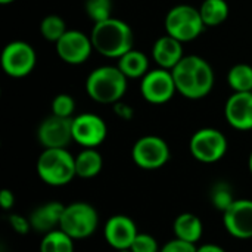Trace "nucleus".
<instances>
[{
    "mask_svg": "<svg viewBox=\"0 0 252 252\" xmlns=\"http://www.w3.org/2000/svg\"><path fill=\"white\" fill-rule=\"evenodd\" d=\"M103 235L108 245L115 251H128L139 235V230L131 217L117 214L108 219L103 227Z\"/></svg>",
    "mask_w": 252,
    "mask_h": 252,
    "instance_id": "4468645a",
    "label": "nucleus"
},
{
    "mask_svg": "<svg viewBox=\"0 0 252 252\" xmlns=\"http://www.w3.org/2000/svg\"><path fill=\"white\" fill-rule=\"evenodd\" d=\"M75 111V100L72 96L66 94V93H61L58 96H55L53 102H52V114L58 115V117H63V118H72Z\"/></svg>",
    "mask_w": 252,
    "mask_h": 252,
    "instance_id": "cd10ccee",
    "label": "nucleus"
},
{
    "mask_svg": "<svg viewBox=\"0 0 252 252\" xmlns=\"http://www.w3.org/2000/svg\"><path fill=\"white\" fill-rule=\"evenodd\" d=\"M199 13L205 27H219L229 16V4L226 0H204Z\"/></svg>",
    "mask_w": 252,
    "mask_h": 252,
    "instance_id": "4be33fe9",
    "label": "nucleus"
},
{
    "mask_svg": "<svg viewBox=\"0 0 252 252\" xmlns=\"http://www.w3.org/2000/svg\"><path fill=\"white\" fill-rule=\"evenodd\" d=\"M37 139L44 149L66 148L72 139V118L50 115L37 128Z\"/></svg>",
    "mask_w": 252,
    "mask_h": 252,
    "instance_id": "f8f14e48",
    "label": "nucleus"
},
{
    "mask_svg": "<svg viewBox=\"0 0 252 252\" xmlns=\"http://www.w3.org/2000/svg\"><path fill=\"white\" fill-rule=\"evenodd\" d=\"M66 31L68 30H66L65 21L58 15H47L46 18H43L40 24V32L43 38H46L47 41L56 43Z\"/></svg>",
    "mask_w": 252,
    "mask_h": 252,
    "instance_id": "393cba45",
    "label": "nucleus"
},
{
    "mask_svg": "<svg viewBox=\"0 0 252 252\" xmlns=\"http://www.w3.org/2000/svg\"><path fill=\"white\" fill-rule=\"evenodd\" d=\"M224 115L230 127L239 131L252 130V92H233L226 102Z\"/></svg>",
    "mask_w": 252,
    "mask_h": 252,
    "instance_id": "dca6fc26",
    "label": "nucleus"
},
{
    "mask_svg": "<svg viewBox=\"0 0 252 252\" xmlns=\"http://www.w3.org/2000/svg\"><path fill=\"white\" fill-rule=\"evenodd\" d=\"M130 251L131 252H159L161 251V248L158 247V242H157V239L152 236V235H149V233H140L139 232V235L136 236V239H134V242H133V245H131V248H130Z\"/></svg>",
    "mask_w": 252,
    "mask_h": 252,
    "instance_id": "c85d7f7f",
    "label": "nucleus"
},
{
    "mask_svg": "<svg viewBox=\"0 0 252 252\" xmlns=\"http://www.w3.org/2000/svg\"><path fill=\"white\" fill-rule=\"evenodd\" d=\"M177 93L186 99L198 100L210 94L214 87L213 66L198 55H188L171 69Z\"/></svg>",
    "mask_w": 252,
    "mask_h": 252,
    "instance_id": "f257e3e1",
    "label": "nucleus"
},
{
    "mask_svg": "<svg viewBox=\"0 0 252 252\" xmlns=\"http://www.w3.org/2000/svg\"><path fill=\"white\" fill-rule=\"evenodd\" d=\"M35 168L38 177L53 188L66 186L77 177L75 157H72L66 148L44 149L37 159Z\"/></svg>",
    "mask_w": 252,
    "mask_h": 252,
    "instance_id": "20e7f679",
    "label": "nucleus"
},
{
    "mask_svg": "<svg viewBox=\"0 0 252 252\" xmlns=\"http://www.w3.org/2000/svg\"><path fill=\"white\" fill-rule=\"evenodd\" d=\"M196 250H198V247L195 244L174 238L170 242H167L159 252H196Z\"/></svg>",
    "mask_w": 252,
    "mask_h": 252,
    "instance_id": "7c9ffc66",
    "label": "nucleus"
},
{
    "mask_svg": "<svg viewBox=\"0 0 252 252\" xmlns=\"http://www.w3.org/2000/svg\"><path fill=\"white\" fill-rule=\"evenodd\" d=\"M84 7L94 24L112 18V0H86Z\"/></svg>",
    "mask_w": 252,
    "mask_h": 252,
    "instance_id": "bb28decb",
    "label": "nucleus"
},
{
    "mask_svg": "<svg viewBox=\"0 0 252 252\" xmlns=\"http://www.w3.org/2000/svg\"><path fill=\"white\" fill-rule=\"evenodd\" d=\"M173 232L177 239L196 245L204 235V224L198 216L192 213H183L176 217L173 223Z\"/></svg>",
    "mask_w": 252,
    "mask_h": 252,
    "instance_id": "6ab92c4d",
    "label": "nucleus"
},
{
    "mask_svg": "<svg viewBox=\"0 0 252 252\" xmlns=\"http://www.w3.org/2000/svg\"><path fill=\"white\" fill-rule=\"evenodd\" d=\"M248 167H250V171H251L252 174V152L251 155H250V159H248Z\"/></svg>",
    "mask_w": 252,
    "mask_h": 252,
    "instance_id": "f704fd0d",
    "label": "nucleus"
},
{
    "mask_svg": "<svg viewBox=\"0 0 252 252\" xmlns=\"http://www.w3.org/2000/svg\"><path fill=\"white\" fill-rule=\"evenodd\" d=\"M15 0H0V3L1 4H10V3H13Z\"/></svg>",
    "mask_w": 252,
    "mask_h": 252,
    "instance_id": "c9c22d12",
    "label": "nucleus"
},
{
    "mask_svg": "<svg viewBox=\"0 0 252 252\" xmlns=\"http://www.w3.org/2000/svg\"><path fill=\"white\" fill-rule=\"evenodd\" d=\"M236 201V198L233 196V190L232 188L224 183V182H220V183H216L211 189V202L213 205L224 213L226 210L230 208V205Z\"/></svg>",
    "mask_w": 252,
    "mask_h": 252,
    "instance_id": "a878e982",
    "label": "nucleus"
},
{
    "mask_svg": "<svg viewBox=\"0 0 252 252\" xmlns=\"http://www.w3.org/2000/svg\"><path fill=\"white\" fill-rule=\"evenodd\" d=\"M183 43L171 35L159 37L152 46V58L159 68L173 69L183 59Z\"/></svg>",
    "mask_w": 252,
    "mask_h": 252,
    "instance_id": "a211bd4d",
    "label": "nucleus"
},
{
    "mask_svg": "<svg viewBox=\"0 0 252 252\" xmlns=\"http://www.w3.org/2000/svg\"><path fill=\"white\" fill-rule=\"evenodd\" d=\"M10 227L18 233V235H27L30 230H32L31 227V223H30V217H24L21 214H10L9 219H7Z\"/></svg>",
    "mask_w": 252,
    "mask_h": 252,
    "instance_id": "c756f323",
    "label": "nucleus"
},
{
    "mask_svg": "<svg viewBox=\"0 0 252 252\" xmlns=\"http://www.w3.org/2000/svg\"><path fill=\"white\" fill-rule=\"evenodd\" d=\"M0 205L4 211H9L12 210V207L15 205V195L12 190L9 189H3L0 192Z\"/></svg>",
    "mask_w": 252,
    "mask_h": 252,
    "instance_id": "473e14b6",
    "label": "nucleus"
},
{
    "mask_svg": "<svg viewBox=\"0 0 252 252\" xmlns=\"http://www.w3.org/2000/svg\"><path fill=\"white\" fill-rule=\"evenodd\" d=\"M223 224L236 239L252 238V199H236L223 213Z\"/></svg>",
    "mask_w": 252,
    "mask_h": 252,
    "instance_id": "2eb2a0df",
    "label": "nucleus"
},
{
    "mask_svg": "<svg viewBox=\"0 0 252 252\" xmlns=\"http://www.w3.org/2000/svg\"><path fill=\"white\" fill-rule=\"evenodd\" d=\"M189 149L192 157L202 164L219 162L227 152V139L226 136L213 127H205L193 133Z\"/></svg>",
    "mask_w": 252,
    "mask_h": 252,
    "instance_id": "0eeeda50",
    "label": "nucleus"
},
{
    "mask_svg": "<svg viewBox=\"0 0 252 252\" xmlns=\"http://www.w3.org/2000/svg\"><path fill=\"white\" fill-rule=\"evenodd\" d=\"M196 252H226V250L217 244H204V245L198 247Z\"/></svg>",
    "mask_w": 252,
    "mask_h": 252,
    "instance_id": "72a5a7b5",
    "label": "nucleus"
},
{
    "mask_svg": "<svg viewBox=\"0 0 252 252\" xmlns=\"http://www.w3.org/2000/svg\"><path fill=\"white\" fill-rule=\"evenodd\" d=\"M112 109H114L115 115H118V117H120L121 120H124V121H130V120H133V117H134L133 108H131L130 105L124 103L123 100L114 103V105H112Z\"/></svg>",
    "mask_w": 252,
    "mask_h": 252,
    "instance_id": "2f4dec72",
    "label": "nucleus"
},
{
    "mask_svg": "<svg viewBox=\"0 0 252 252\" xmlns=\"http://www.w3.org/2000/svg\"><path fill=\"white\" fill-rule=\"evenodd\" d=\"M117 66L127 78H143L149 71V59L140 50L131 49L118 59Z\"/></svg>",
    "mask_w": 252,
    "mask_h": 252,
    "instance_id": "aec40b11",
    "label": "nucleus"
},
{
    "mask_svg": "<svg viewBox=\"0 0 252 252\" xmlns=\"http://www.w3.org/2000/svg\"><path fill=\"white\" fill-rule=\"evenodd\" d=\"M1 68L13 78H22L32 72L37 63V55L31 44L27 41H10L1 52Z\"/></svg>",
    "mask_w": 252,
    "mask_h": 252,
    "instance_id": "1a4fd4ad",
    "label": "nucleus"
},
{
    "mask_svg": "<svg viewBox=\"0 0 252 252\" xmlns=\"http://www.w3.org/2000/svg\"><path fill=\"white\" fill-rule=\"evenodd\" d=\"M102 167H103V159L102 155L96 151V148H84L75 157L77 177L93 179L102 171Z\"/></svg>",
    "mask_w": 252,
    "mask_h": 252,
    "instance_id": "412c9836",
    "label": "nucleus"
},
{
    "mask_svg": "<svg viewBox=\"0 0 252 252\" xmlns=\"http://www.w3.org/2000/svg\"><path fill=\"white\" fill-rule=\"evenodd\" d=\"M63 210H65V205L56 201H50L43 205H38L28 216L32 230L41 235H46L52 230L59 229Z\"/></svg>",
    "mask_w": 252,
    "mask_h": 252,
    "instance_id": "f3484780",
    "label": "nucleus"
},
{
    "mask_svg": "<svg viewBox=\"0 0 252 252\" xmlns=\"http://www.w3.org/2000/svg\"><path fill=\"white\" fill-rule=\"evenodd\" d=\"M170 146L159 136H143L133 145L131 158L142 170H158L170 159Z\"/></svg>",
    "mask_w": 252,
    "mask_h": 252,
    "instance_id": "6e6552de",
    "label": "nucleus"
},
{
    "mask_svg": "<svg viewBox=\"0 0 252 252\" xmlns=\"http://www.w3.org/2000/svg\"><path fill=\"white\" fill-rule=\"evenodd\" d=\"M127 77L118 66L103 65L93 69L86 80V92L97 103L114 105L123 100L127 90Z\"/></svg>",
    "mask_w": 252,
    "mask_h": 252,
    "instance_id": "7ed1b4c3",
    "label": "nucleus"
},
{
    "mask_svg": "<svg viewBox=\"0 0 252 252\" xmlns=\"http://www.w3.org/2000/svg\"><path fill=\"white\" fill-rule=\"evenodd\" d=\"M165 31L179 41H192L205 30L199 9L189 4H177L165 15Z\"/></svg>",
    "mask_w": 252,
    "mask_h": 252,
    "instance_id": "39448f33",
    "label": "nucleus"
},
{
    "mask_svg": "<svg viewBox=\"0 0 252 252\" xmlns=\"http://www.w3.org/2000/svg\"><path fill=\"white\" fill-rule=\"evenodd\" d=\"M55 44L58 56L69 65L86 62L94 49L90 35H86L78 30H68Z\"/></svg>",
    "mask_w": 252,
    "mask_h": 252,
    "instance_id": "ddd939ff",
    "label": "nucleus"
},
{
    "mask_svg": "<svg viewBox=\"0 0 252 252\" xmlns=\"http://www.w3.org/2000/svg\"><path fill=\"white\" fill-rule=\"evenodd\" d=\"M90 38L94 50L106 58L120 59L133 49V31L130 25L117 18L96 22Z\"/></svg>",
    "mask_w": 252,
    "mask_h": 252,
    "instance_id": "f03ea898",
    "label": "nucleus"
},
{
    "mask_svg": "<svg viewBox=\"0 0 252 252\" xmlns=\"http://www.w3.org/2000/svg\"><path fill=\"white\" fill-rule=\"evenodd\" d=\"M140 92L146 102L154 105L167 103L177 92L173 74L170 69L155 68L149 69L142 78Z\"/></svg>",
    "mask_w": 252,
    "mask_h": 252,
    "instance_id": "9d476101",
    "label": "nucleus"
},
{
    "mask_svg": "<svg viewBox=\"0 0 252 252\" xmlns=\"http://www.w3.org/2000/svg\"><path fill=\"white\" fill-rule=\"evenodd\" d=\"M227 83L236 93L252 92V66L248 63H236L227 74Z\"/></svg>",
    "mask_w": 252,
    "mask_h": 252,
    "instance_id": "b1692460",
    "label": "nucleus"
},
{
    "mask_svg": "<svg viewBox=\"0 0 252 252\" xmlns=\"http://www.w3.org/2000/svg\"><path fill=\"white\" fill-rule=\"evenodd\" d=\"M108 127L103 118L96 114L84 112L72 117V139L83 148H97L105 142Z\"/></svg>",
    "mask_w": 252,
    "mask_h": 252,
    "instance_id": "9b49d317",
    "label": "nucleus"
},
{
    "mask_svg": "<svg viewBox=\"0 0 252 252\" xmlns=\"http://www.w3.org/2000/svg\"><path fill=\"white\" fill-rule=\"evenodd\" d=\"M40 252H74V239L61 229L52 230L43 235Z\"/></svg>",
    "mask_w": 252,
    "mask_h": 252,
    "instance_id": "5701e85b",
    "label": "nucleus"
},
{
    "mask_svg": "<svg viewBox=\"0 0 252 252\" xmlns=\"http://www.w3.org/2000/svg\"><path fill=\"white\" fill-rule=\"evenodd\" d=\"M99 226V214L96 208L87 202H72L65 205L59 229L69 235L74 241L90 238Z\"/></svg>",
    "mask_w": 252,
    "mask_h": 252,
    "instance_id": "423d86ee",
    "label": "nucleus"
},
{
    "mask_svg": "<svg viewBox=\"0 0 252 252\" xmlns=\"http://www.w3.org/2000/svg\"><path fill=\"white\" fill-rule=\"evenodd\" d=\"M117 252H131V251H130V250H128V251H117Z\"/></svg>",
    "mask_w": 252,
    "mask_h": 252,
    "instance_id": "e433bc0d",
    "label": "nucleus"
}]
</instances>
